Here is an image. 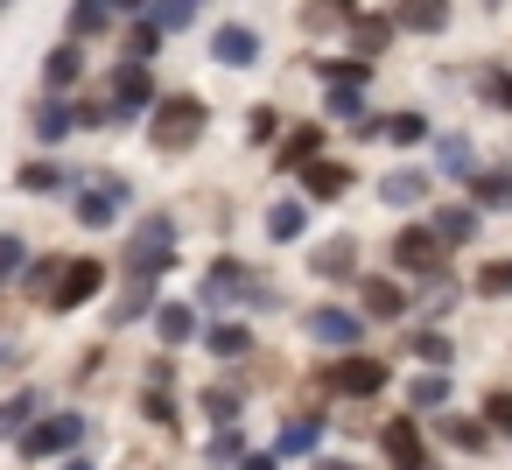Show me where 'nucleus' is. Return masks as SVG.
I'll use <instances>...</instances> for the list:
<instances>
[{"instance_id": "e433bc0d", "label": "nucleus", "mask_w": 512, "mask_h": 470, "mask_svg": "<svg viewBox=\"0 0 512 470\" xmlns=\"http://www.w3.org/2000/svg\"><path fill=\"white\" fill-rule=\"evenodd\" d=\"M225 295H239V267H211L204 274V302H225Z\"/></svg>"}, {"instance_id": "72a5a7b5", "label": "nucleus", "mask_w": 512, "mask_h": 470, "mask_svg": "<svg viewBox=\"0 0 512 470\" xmlns=\"http://www.w3.org/2000/svg\"><path fill=\"white\" fill-rule=\"evenodd\" d=\"M204 414H211L218 428H232V421H239V393H232V386H211V393H204Z\"/></svg>"}, {"instance_id": "20e7f679", "label": "nucleus", "mask_w": 512, "mask_h": 470, "mask_svg": "<svg viewBox=\"0 0 512 470\" xmlns=\"http://www.w3.org/2000/svg\"><path fill=\"white\" fill-rule=\"evenodd\" d=\"M120 204H127V183H120V176L85 183V190H78V225H92V232H99V225H113V218H120Z\"/></svg>"}, {"instance_id": "f3484780", "label": "nucleus", "mask_w": 512, "mask_h": 470, "mask_svg": "<svg viewBox=\"0 0 512 470\" xmlns=\"http://www.w3.org/2000/svg\"><path fill=\"white\" fill-rule=\"evenodd\" d=\"M141 316H162V309H155V288H148V281H127V295L113 302V323H141Z\"/></svg>"}, {"instance_id": "a18cd8bd", "label": "nucleus", "mask_w": 512, "mask_h": 470, "mask_svg": "<svg viewBox=\"0 0 512 470\" xmlns=\"http://www.w3.org/2000/svg\"><path fill=\"white\" fill-rule=\"evenodd\" d=\"M141 407H148V421H162V428H169V421H176V400H169V393H162V386H155V393H148V400H141Z\"/></svg>"}, {"instance_id": "9b49d317", "label": "nucleus", "mask_w": 512, "mask_h": 470, "mask_svg": "<svg viewBox=\"0 0 512 470\" xmlns=\"http://www.w3.org/2000/svg\"><path fill=\"white\" fill-rule=\"evenodd\" d=\"M113 92H120V113H141V106L155 99V78H148V64H134V57H127V64L113 71Z\"/></svg>"}, {"instance_id": "3c124183", "label": "nucleus", "mask_w": 512, "mask_h": 470, "mask_svg": "<svg viewBox=\"0 0 512 470\" xmlns=\"http://www.w3.org/2000/svg\"><path fill=\"white\" fill-rule=\"evenodd\" d=\"M64 470H92V463H64Z\"/></svg>"}, {"instance_id": "b1692460", "label": "nucleus", "mask_w": 512, "mask_h": 470, "mask_svg": "<svg viewBox=\"0 0 512 470\" xmlns=\"http://www.w3.org/2000/svg\"><path fill=\"white\" fill-rule=\"evenodd\" d=\"M407 400H414V407H442V400H449V372H414V379H407Z\"/></svg>"}, {"instance_id": "a878e982", "label": "nucleus", "mask_w": 512, "mask_h": 470, "mask_svg": "<svg viewBox=\"0 0 512 470\" xmlns=\"http://www.w3.org/2000/svg\"><path fill=\"white\" fill-rule=\"evenodd\" d=\"M393 22H400V29H414V36H428V29H442V22H449V8H435V0H414V8H400Z\"/></svg>"}, {"instance_id": "de8ad7c7", "label": "nucleus", "mask_w": 512, "mask_h": 470, "mask_svg": "<svg viewBox=\"0 0 512 470\" xmlns=\"http://www.w3.org/2000/svg\"><path fill=\"white\" fill-rule=\"evenodd\" d=\"M155 43H162V36H155V29H148V22H141V36H134V43H127V50H134V64H141V57H155Z\"/></svg>"}, {"instance_id": "412c9836", "label": "nucleus", "mask_w": 512, "mask_h": 470, "mask_svg": "<svg viewBox=\"0 0 512 470\" xmlns=\"http://www.w3.org/2000/svg\"><path fill=\"white\" fill-rule=\"evenodd\" d=\"M323 85H330V92H365V85H372V71H365V64L330 57V64H323Z\"/></svg>"}, {"instance_id": "f8f14e48", "label": "nucleus", "mask_w": 512, "mask_h": 470, "mask_svg": "<svg viewBox=\"0 0 512 470\" xmlns=\"http://www.w3.org/2000/svg\"><path fill=\"white\" fill-rule=\"evenodd\" d=\"M435 162H442V176H463V183H470V190H477V176H484V169H477V155H470V141H463V134H449V141H435Z\"/></svg>"}, {"instance_id": "6e6552de", "label": "nucleus", "mask_w": 512, "mask_h": 470, "mask_svg": "<svg viewBox=\"0 0 512 470\" xmlns=\"http://www.w3.org/2000/svg\"><path fill=\"white\" fill-rule=\"evenodd\" d=\"M379 442H386V463L393 470H428V449H421V428L414 421H386Z\"/></svg>"}, {"instance_id": "393cba45", "label": "nucleus", "mask_w": 512, "mask_h": 470, "mask_svg": "<svg viewBox=\"0 0 512 470\" xmlns=\"http://www.w3.org/2000/svg\"><path fill=\"white\" fill-rule=\"evenodd\" d=\"M316 442H323V428H316V421H288V428H281V442H274V456H309Z\"/></svg>"}, {"instance_id": "2eb2a0df", "label": "nucleus", "mask_w": 512, "mask_h": 470, "mask_svg": "<svg viewBox=\"0 0 512 470\" xmlns=\"http://www.w3.org/2000/svg\"><path fill=\"white\" fill-rule=\"evenodd\" d=\"M302 190H309V197H344V190H351V169H344V162H309V169H302Z\"/></svg>"}, {"instance_id": "58836bf2", "label": "nucleus", "mask_w": 512, "mask_h": 470, "mask_svg": "<svg viewBox=\"0 0 512 470\" xmlns=\"http://www.w3.org/2000/svg\"><path fill=\"white\" fill-rule=\"evenodd\" d=\"M477 288H484V295H512V260H491V267L477 274Z\"/></svg>"}, {"instance_id": "c9c22d12", "label": "nucleus", "mask_w": 512, "mask_h": 470, "mask_svg": "<svg viewBox=\"0 0 512 470\" xmlns=\"http://www.w3.org/2000/svg\"><path fill=\"white\" fill-rule=\"evenodd\" d=\"M477 197L484 204H512V169H484L477 176Z\"/></svg>"}, {"instance_id": "4468645a", "label": "nucleus", "mask_w": 512, "mask_h": 470, "mask_svg": "<svg viewBox=\"0 0 512 470\" xmlns=\"http://www.w3.org/2000/svg\"><path fill=\"white\" fill-rule=\"evenodd\" d=\"M309 267H316L323 281H351V274H358V246H351V239H330V246H316Z\"/></svg>"}, {"instance_id": "a19ab883", "label": "nucleus", "mask_w": 512, "mask_h": 470, "mask_svg": "<svg viewBox=\"0 0 512 470\" xmlns=\"http://www.w3.org/2000/svg\"><path fill=\"white\" fill-rule=\"evenodd\" d=\"M484 99H491L498 113H512V71H491V78H484Z\"/></svg>"}, {"instance_id": "f704fd0d", "label": "nucleus", "mask_w": 512, "mask_h": 470, "mask_svg": "<svg viewBox=\"0 0 512 470\" xmlns=\"http://www.w3.org/2000/svg\"><path fill=\"white\" fill-rule=\"evenodd\" d=\"M57 183H64L57 162H29V169H22V190H29V197H43V190H57Z\"/></svg>"}, {"instance_id": "8fccbe9b", "label": "nucleus", "mask_w": 512, "mask_h": 470, "mask_svg": "<svg viewBox=\"0 0 512 470\" xmlns=\"http://www.w3.org/2000/svg\"><path fill=\"white\" fill-rule=\"evenodd\" d=\"M316 470H358V463H330V456H323V463H316Z\"/></svg>"}, {"instance_id": "f03ea898", "label": "nucleus", "mask_w": 512, "mask_h": 470, "mask_svg": "<svg viewBox=\"0 0 512 470\" xmlns=\"http://www.w3.org/2000/svg\"><path fill=\"white\" fill-rule=\"evenodd\" d=\"M169 253H176V225H169V218H141L134 239H127V274L148 281L155 267H169Z\"/></svg>"}, {"instance_id": "473e14b6", "label": "nucleus", "mask_w": 512, "mask_h": 470, "mask_svg": "<svg viewBox=\"0 0 512 470\" xmlns=\"http://www.w3.org/2000/svg\"><path fill=\"white\" fill-rule=\"evenodd\" d=\"M204 344H211L218 358H239V351H246V330H239V323H211V330H204Z\"/></svg>"}, {"instance_id": "79ce46f5", "label": "nucleus", "mask_w": 512, "mask_h": 470, "mask_svg": "<svg viewBox=\"0 0 512 470\" xmlns=\"http://www.w3.org/2000/svg\"><path fill=\"white\" fill-rule=\"evenodd\" d=\"M484 421H491L498 435H512V393H491V400H484Z\"/></svg>"}, {"instance_id": "6ab92c4d", "label": "nucleus", "mask_w": 512, "mask_h": 470, "mask_svg": "<svg viewBox=\"0 0 512 470\" xmlns=\"http://www.w3.org/2000/svg\"><path fill=\"white\" fill-rule=\"evenodd\" d=\"M477 232V211H463V204H449V211H435V239L442 246H463Z\"/></svg>"}, {"instance_id": "7ed1b4c3", "label": "nucleus", "mask_w": 512, "mask_h": 470, "mask_svg": "<svg viewBox=\"0 0 512 470\" xmlns=\"http://www.w3.org/2000/svg\"><path fill=\"white\" fill-rule=\"evenodd\" d=\"M78 442H85V414H50V421H36V428L22 435L29 456H64V449H78Z\"/></svg>"}, {"instance_id": "4c0bfd02", "label": "nucleus", "mask_w": 512, "mask_h": 470, "mask_svg": "<svg viewBox=\"0 0 512 470\" xmlns=\"http://www.w3.org/2000/svg\"><path fill=\"white\" fill-rule=\"evenodd\" d=\"M442 428H449L456 449H484V421H463V414H456V421H442Z\"/></svg>"}, {"instance_id": "dca6fc26", "label": "nucleus", "mask_w": 512, "mask_h": 470, "mask_svg": "<svg viewBox=\"0 0 512 470\" xmlns=\"http://www.w3.org/2000/svg\"><path fill=\"white\" fill-rule=\"evenodd\" d=\"M155 330H162V344H190V337H197V309H190V302H162Z\"/></svg>"}, {"instance_id": "c03bdc74", "label": "nucleus", "mask_w": 512, "mask_h": 470, "mask_svg": "<svg viewBox=\"0 0 512 470\" xmlns=\"http://www.w3.org/2000/svg\"><path fill=\"white\" fill-rule=\"evenodd\" d=\"M414 351H421L428 365H449V337H435V330H421V337H414Z\"/></svg>"}, {"instance_id": "9d476101", "label": "nucleus", "mask_w": 512, "mask_h": 470, "mask_svg": "<svg viewBox=\"0 0 512 470\" xmlns=\"http://www.w3.org/2000/svg\"><path fill=\"white\" fill-rule=\"evenodd\" d=\"M211 57H218V64H225V71H246V64H253V57H260V36H253V29H239V22H232V29H218V36H211Z\"/></svg>"}, {"instance_id": "a211bd4d", "label": "nucleus", "mask_w": 512, "mask_h": 470, "mask_svg": "<svg viewBox=\"0 0 512 470\" xmlns=\"http://www.w3.org/2000/svg\"><path fill=\"white\" fill-rule=\"evenodd\" d=\"M36 407H43V400H36L29 386H22V393H8V400H0V435H29L22 421H36Z\"/></svg>"}, {"instance_id": "7c9ffc66", "label": "nucleus", "mask_w": 512, "mask_h": 470, "mask_svg": "<svg viewBox=\"0 0 512 470\" xmlns=\"http://www.w3.org/2000/svg\"><path fill=\"white\" fill-rule=\"evenodd\" d=\"M197 22V8H190V0H169V8H148V29L162 36V29H190Z\"/></svg>"}, {"instance_id": "f257e3e1", "label": "nucleus", "mask_w": 512, "mask_h": 470, "mask_svg": "<svg viewBox=\"0 0 512 470\" xmlns=\"http://www.w3.org/2000/svg\"><path fill=\"white\" fill-rule=\"evenodd\" d=\"M204 127H211L204 99H162V106H155V120H148V141L176 155V148H197V141H204Z\"/></svg>"}, {"instance_id": "423d86ee", "label": "nucleus", "mask_w": 512, "mask_h": 470, "mask_svg": "<svg viewBox=\"0 0 512 470\" xmlns=\"http://www.w3.org/2000/svg\"><path fill=\"white\" fill-rule=\"evenodd\" d=\"M393 260H400L407 274H435V260H442V239H435V225H407V232L393 239Z\"/></svg>"}, {"instance_id": "bb28decb", "label": "nucleus", "mask_w": 512, "mask_h": 470, "mask_svg": "<svg viewBox=\"0 0 512 470\" xmlns=\"http://www.w3.org/2000/svg\"><path fill=\"white\" fill-rule=\"evenodd\" d=\"M78 71H85V57H78V50H57V57L43 64V78H50V92H71V85H78Z\"/></svg>"}, {"instance_id": "ea45409f", "label": "nucleus", "mask_w": 512, "mask_h": 470, "mask_svg": "<svg viewBox=\"0 0 512 470\" xmlns=\"http://www.w3.org/2000/svg\"><path fill=\"white\" fill-rule=\"evenodd\" d=\"M386 134H393V141H421V134H428V120H421V113H393V120H386Z\"/></svg>"}, {"instance_id": "0eeeda50", "label": "nucleus", "mask_w": 512, "mask_h": 470, "mask_svg": "<svg viewBox=\"0 0 512 470\" xmlns=\"http://www.w3.org/2000/svg\"><path fill=\"white\" fill-rule=\"evenodd\" d=\"M309 337L330 344V351H351V344L365 337V316H351V309H316V316H309Z\"/></svg>"}, {"instance_id": "4be33fe9", "label": "nucleus", "mask_w": 512, "mask_h": 470, "mask_svg": "<svg viewBox=\"0 0 512 470\" xmlns=\"http://www.w3.org/2000/svg\"><path fill=\"white\" fill-rule=\"evenodd\" d=\"M71 120H78V113H71L64 99H43V106H36V134H43V141H64Z\"/></svg>"}, {"instance_id": "c85d7f7f", "label": "nucleus", "mask_w": 512, "mask_h": 470, "mask_svg": "<svg viewBox=\"0 0 512 470\" xmlns=\"http://www.w3.org/2000/svg\"><path fill=\"white\" fill-rule=\"evenodd\" d=\"M204 456H211V463H246L253 449H246V435H239V428H218V435L204 442Z\"/></svg>"}, {"instance_id": "49530a36", "label": "nucleus", "mask_w": 512, "mask_h": 470, "mask_svg": "<svg viewBox=\"0 0 512 470\" xmlns=\"http://www.w3.org/2000/svg\"><path fill=\"white\" fill-rule=\"evenodd\" d=\"M358 106H365L358 92H330V113H337V120H358Z\"/></svg>"}, {"instance_id": "09e8293b", "label": "nucleus", "mask_w": 512, "mask_h": 470, "mask_svg": "<svg viewBox=\"0 0 512 470\" xmlns=\"http://www.w3.org/2000/svg\"><path fill=\"white\" fill-rule=\"evenodd\" d=\"M239 470H281V456H267V449H260V456H246Z\"/></svg>"}, {"instance_id": "37998d69", "label": "nucleus", "mask_w": 512, "mask_h": 470, "mask_svg": "<svg viewBox=\"0 0 512 470\" xmlns=\"http://www.w3.org/2000/svg\"><path fill=\"white\" fill-rule=\"evenodd\" d=\"M22 260H29V246H22V239H0V281H15V274H22Z\"/></svg>"}, {"instance_id": "1a4fd4ad", "label": "nucleus", "mask_w": 512, "mask_h": 470, "mask_svg": "<svg viewBox=\"0 0 512 470\" xmlns=\"http://www.w3.org/2000/svg\"><path fill=\"white\" fill-rule=\"evenodd\" d=\"M106 288V267L99 260H71L64 267V288H57V309H78V302H92Z\"/></svg>"}, {"instance_id": "cd10ccee", "label": "nucleus", "mask_w": 512, "mask_h": 470, "mask_svg": "<svg viewBox=\"0 0 512 470\" xmlns=\"http://www.w3.org/2000/svg\"><path fill=\"white\" fill-rule=\"evenodd\" d=\"M302 225H309L302 204H274V211H267V239H302Z\"/></svg>"}, {"instance_id": "ddd939ff", "label": "nucleus", "mask_w": 512, "mask_h": 470, "mask_svg": "<svg viewBox=\"0 0 512 470\" xmlns=\"http://www.w3.org/2000/svg\"><path fill=\"white\" fill-rule=\"evenodd\" d=\"M421 197H428V176H421V169H393V176H379V204H400V211H407V204H421Z\"/></svg>"}, {"instance_id": "aec40b11", "label": "nucleus", "mask_w": 512, "mask_h": 470, "mask_svg": "<svg viewBox=\"0 0 512 470\" xmlns=\"http://www.w3.org/2000/svg\"><path fill=\"white\" fill-rule=\"evenodd\" d=\"M358 295H365V316H379V323H386V316H400V309H407V295H400V288H393V281H365V288H358Z\"/></svg>"}, {"instance_id": "2f4dec72", "label": "nucleus", "mask_w": 512, "mask_h": 470, "mask_svg": "<svg viewBox=\"0 0 512 470\" xmlns=\"http://www.w3.org/2000/svg\"><path fill=\"white\" fill-rule=\"evenodd\" d=\"M386 36H393V22H379V15H358V57H379V50H386Z\"/></svg>"}, {"instance_id": "5701e85b", "label": "nucleus", "mask_w": 512, "mask_h": 470, "mask_svg": "<svg viewBox=\"0 0 512 470\" xmlns=\"http://www.w3.org/2000/svg\"><path fill=\"white\" fill-rule=\"evenodd\" d=\"M316 148H323V134H316V127H295V134H288V148H281V169H309V162H316Z\"/></svg>"}, {"instance_id": "c756f323", "label": "nucleus", "mask_w": 512, "mask_h": 470, "mask_svg": "<svg viewBox=\"0 0 512 470\" xmlns=\"http://www.w3.org/2000/svg\"><path fill=\"white\" fill-rule=\"evenodd\" d=\"M113 22V8H99V0H78V8H71V36H99Z\"/></svg>"}, {"instance_id": "39448f33", "label": "nucleus", "mask_w": 512, "mask_h": 470, "mask_svg": "<svg viewBox=\"0 0 512 470\" xmlns=\"http://www.w3.org/2000/svg\"><path fill=\"white\" fill-rule=\"evenodd\" d=\"M386 386V365L379 358H344V365H330V393H344V400H372Z\"/></svg>"}]
</instances>
